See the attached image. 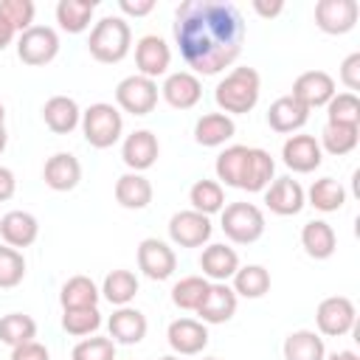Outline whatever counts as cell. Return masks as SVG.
<instances>
[{
  "label": "cell",
  "mask_w": 360,
  "mask_h": 360,
  "mask_svg": "<svg viewBox=\"0 0 360 360\" xmlns=\"http://www.w3.org/2000/svg\"><path fill=\"white\" fill-rule=\"evenodd\" d=\"M115 104L129 115H149L158 107V82L132 73L115 84Z\"/></svg>",
  "instance_id": "8992f818"
},
{
  "label": "cell",
  "mask_w": 360,
  "mask_h": 360,
  "mask_svg": "<svg viewBox=\"0 0 360 360\" xmlns=\"http://www.w3.org/2000/svg\"><path fill=\"white\" fill-rule=\"evenodd\" d=\"M248 155H250V146H242V143L225 146V149L217 155V163H214L217 180H222L225 186H233V188H239V186H242V177H245Z\"/></svg>",
  "instance_id": "4dcf8cb0"
},
{
  "label": "cell",
  "mask_w": 360,
  "mask_h": 360,
  "mask_svg": "<svg viewBox=\"0 0 360 360\" xmlns=\"http://www.w3.org/2000/svg\"><path fill=\"white\" fill-rule=\"evenodd\" d=\"M222 233L236 245H253L264 233V214L253 202H228L219 211Z\"/></svg>",
  "instance_id": "5b68a950"
},
{
  "label": "cell",
  "mask_w": 360,
  "mask_h": 360,
  "mask_svg": "<svg viewBox=\"0 0 360 360\" xmlns=\"http://www.w3.org/2000/svg\"><path fill=\"white\" fill-rule=\"evenodd\" d=\"M158 155H160V143L152 129H135L121 143V160L127 163L129 172H138V174L152 169Z\"/></svg>",
  "instance_id": "4fadbf2b"
},
{
  "label": "cell",
  "mask_w": 360,
  "mask_h": 360,
  "mask_svg": "<svg viewBox=\"0 0 360 360\" xmlns=\"http://www.w3.org/2000/svg\"><path fill=\"white\" fill-rule=\"evenodd\" d=\"M118 8L129 17H146L155 11V0H118Z\"/></svg>",
  "instance_id": "c3c4849f"
},
{
  "label": "cell",
  "mask_w": 360,
  "mask_h": 360,
  "mask_svg": "<svg viewBox=\"0 0 360 360\" xmlns=\"http://www.w3.org/2000/svg\"><path fill=\"white\" fill-rule=\"evenodd\" d=\"M309 205L323 211V214H332V211H340L343 202H346V188L340 186V180L335 177H321L309 186V191H304Z\"/></svg>",
  "instance_id": "d590c367"
},
{
  "label": "cell",
  "mask_w": 360,
  "mask_h": 360,
  "mask_svg": "<svg viewBox=\"0 0 360 360\" xmlns=\"http://www.w3.org/2000/svg\"><path fill=\"white\" fill-rule=\"evenodd\" d=\"M202 360H219V357H202Z\"/></svg>",
  "instance_id": "6f0895ef"
},
{
  "label": "cell",
  "mask_w": 360,
  "mask_h": 360,
  "mask_svg": "<svg viewBox=\"0 0 360 360\" xmlns=\"http://www.w3.org/2000/svg\"><path fill=\"white\" fill-rule=\"evenodd\" d=\"M96 6H98L96 0H59L56 3V22H59V28L68 31V34L87 31Z\"/></svg>",
  "instance_id": "1f68e13d"
},
{
  "label": "cell",
  "mask_w": 360,
  "mask_h": 360,
  "mask_svg": "<svg viewBox=\"0 0 360 360\" xmlns=\"http://www.w3.org/2000/svg\"><path fill=\"white\" fill-rule=\"evenodd\" d=\"M214 233L211 217L188 208V211H177L169 219V239L180 248H202Z\"/></svg>",
  "instance_id": "9c48e42d"
},
{
  "label": "cell",
  "mask_w": 360,
  "mask_h": 360,
  "mask_svg": "<svg viewBox=\"0 0 360 360\" xmlns=\"http://www.w3.org/2000/svg\"><path fill=\"white\" fill-rule=\"evenodd\" d=\"M8 360H51V354H48V349H45L42 343L28 340V343H22V346H14Z\"/></svg>",
  "instance_id": "7dc6e473"
},
{
  "label": "cell",
  "mask_w": 360,
  "mask_h": 360,
  "mask_svg": "<svg viewBox=\"0 0 360 360\" xmlns=\"http://www.w3.org/2000/svg\"><path fill=\"white\" fill-rule=\"evenodd\" d=\"M135 65H138V73L146 76V79H158L169 70L172 65V48L166 45L163 37L158 34H146L135 42Z\"/></svg>",
  "instance_id": "5bb4252c"
},
{
  "label": "cell",
  "mask_w": 360,
  "mask_h": 360,
  "mask_svg": "<svg viewBox=\"0 0 360 360\" xmlns=\"http://www.w3.org/2000/svg\"><path fill=\"white\" fill-rule=\"evenodd\" d=\"M264 202L278 217H295L307 205V194H304V188H301L298 180H292V177H276L264 188Z\"/></svg>",
  "instance_id": "ac0fdd59"
},
{
  "label": "cell",
  "mask_w": 360,
  "mask_h": 360,
  "mask_svg": "<svg viewBox=\"0 0 360 360\" xmlns=\"http://www.w3.org/2000/svg\"><path fill=\"white\" fill-rule=\"evenodd\" d=\"M166 340L172 346L174 354L180 357H191V354H200L205 346H208V329L202 321H194V318H177L169 323L166 329Z\"/></svg>",
  "instance_id": "2e32d148"
},
{
  "label": "cell",
  "mask_w": 360,
  "mask_h": 360,
  "mask_svg": "<svg viewBox=\"0 0 360 360\" xmlns=\"http://www.w3.org/2000/svg\"><path fill=\"white\" fill-rule=\"evenodd\" d=\"M340 82L349 87L346 93L357 96V90H360V53H349L340 62Z\"/></svg>",
  "instance_id": "bcb514c9"
},
{
  "label": "cell",
  "mask_w": 360,
  "mask_h": 360,
  "mask_svg": "<svg viewBox=\"0 0 360 360\" xmlns=\"http://www.w3.org/2000/svg\"><path fill=\"white\" fill-rule=\"evenodd\" d=\"M37 338V321L22 312H8L0 318V340L6 346H22Z\"/></svg>",
  "instance_id": "f35d334b"
},
{
  "label": "cell",
  "mask_w": 360,
  "mask_h": 360,
  "mask_svg": "<svg viewBox=\"0 0 360 360\" xmlns=\"http://www.w3.org/2000/svg\"><path fill=\"white\" fill-rule=\"evenodd\" d=\"M253 11H256L259 17H264V20H273V17H278V14L284 11V3H281V0H273V3H267V0H253Z\"/></svg>",
  "instance_id": "f907efd6"
},
{
  "label": "cell",
  "mask_w": 360,
  "mask_h": 360,
  "mask_svg": "<svg viewBox=\"0 0 360 360\" xmlns=\"http://www.w3.org/2000/svg\"><path fill=\"white\" fill-rule=\"evenodd\" d=\"M200 270H202V278H208V281H228L239 270V256L225 242H214L202 250Z\"/></svg>",
  "instance_id": "603a6c76"
},
{
  "label": "cell",
  "mask_w": 360,
  "mask_h": 360,
  "mask_svg": "<svg viewBox=\"0 0 360 360\" xmlns=\"http://www.w3.org/2000/svg\"><path fill=\"white\" fill-rule=\"evenodd\" d=\"M107 326H110L112 343H124V346L141 343V340L146 338V329H149L146 315H143L141 309H135V307H118V309L110 315Z\"/></svg>",
  "instance_id": "44dd1931"
},
{
  "label": "cell",
  "mask_w": 360,
  "mask_h": 360,
  "mask_svg": "<svg viewBox=\"0 0 360 360\" xmlns=\"http://www.w3.org/2000/svg\"><path fill=\"white\" fill-rule=\"evenodd\" d=\"M357 17H360L357 0H318L315 3V25L323 34H332V37L349 34L357 25Z\"/></svg>",
  "instance_id": "30bf717a"
},
{
  "label": "cell",
  "mask_w": 360,
  "mask_h": 360,
  "mask_svg": "<svg viewBox=\"0 0 360 360\" xmlns=\"http://www.w3.org/2000/svg\"><path fill=\"white\" fill-rule=\"evenodd\" d=\"M101 290L96 287V281L90 276H70L62 290H59V301L62 309H76V307H98Z\"/></svg>",
  "instance_id": "d6a6232c"
},
{
  "label": "cell",
  "mask_w": 360,
  "mask_h": 360,
  "mask_svg": "<svg viewBox=\"0 0 360 360\" xmlns=\"http://www.w3.org/2000/svg\"><path fill=\"white\" fill-rule=\"evenodd\" d=\"M357 141H360V127H352V124H329L326 121V127L321 129V141L318 143H321V152H329V155L340 158V155L354 152Z\"/></svg>",
  "instance_id": "e575fe53"
},
{
  "label": "cell",
  "mask_w": 360,
  "mask_h": 360,
  "mask_svg": "<svg viewBox=\"0 0 360 360\" xmlns=\"http://www.w3.org/2000/svg\"><path fill=\"white\" fill-rule=\"evenodd\" d=\"M326 360H360V357H357L352 349H340V352H332Z\"/></svg>",
  "instance_id": "f5cc1de1"
},
{
  "label": "cell",
  "mask_w": 360,
  "mask_h": 360,
  "mask_svg": "<svg viewBox=\"0 0 360 360\" xmlns=\"http://www.w3.org/2000/svg\"><path fill=\"white\" fill-rule=\"evenodd\" d=\"M138 270L152 281H166L177 270V256L169 242L149 236L138 245Z\"/></svg>",
  "instance_id": "8fae6325"
},
{
  "label": "cell",
  "mask_w": 360,
  "mask_h": 360,
  "mask_svg": "<svg viewBox=\"0 0 360 360\" xmlns=\"http://www.w3.org/2000/svg\"><path fill=\"white\" fill-rule=\"evenodd\" d=\"M42 180L48 188L53 191H73L82 180V163L76 155L70 152H56L45 160V169H42Z\"/></svg>",
  "instance_id": "ffe728a7"
},
{
  "label": "cell",
  "mask_w": 360,
  "mask_h": 360,
  "mask_svg": "<svg viewBox=\"0 0 360 360\" xmlns=\"http://www.w3.org/2000/svg\"><path fill=\"white\" fill-rule=\"evenodd\" d=\"M262 79L253 68H233L214 90V101L225 115H245L259 104Z\"/></svg>",
  "instance_id": "7a4b0ae2"
},
{
  "label": "cell",
  "mask_w": 360,
  "mask_h": 360,
  "mask_svg": "<svg viewBox=\"0 0 360 360\" xmlns=\"http://www.w3.org/2000/svg\"><path fill=\"white\" fill-rule=\"evenodd\" d=\"M82 132L93 149H110L112 143H118L124 132V118L118 107L107 101H96L82 112Z\"/></svg>",
  "instance_id": "277c9868"
},
{
  "label": "cell",
  "mask_w": 360,
  "mask_h": 360,
  "mask_svg": "<svg viewBox=\"0 0 360 360\" xmlns=\"http://www.w3.org/2000/svg\"><path fill=\"white\" fill-rule=\"evenodd\" d=\"M101 295L112 307H129V301L138 295V276L132 270H124V267L107 273L101 281Z\"/></svg>",
  "instance_id": "836d02e7"
},
{
  "label": "cell",
  "mask_w": 360,
  "mask_h": 360,
  "mask_svg": "<svg viewBox=\"0 0 360 360\" xmlns=\"http://www.w3.org/2000/svg\"><path fill=\"white\" fill-rule=\"evenodd\" d=\"M231 290L236 295H242V298H262V295H267V290H270V273H267V267H262V264H245V267H239L233 273V287Z\"/></svg>",
  "instance_id": "74e56055"
},
{
  "label": "cell",
  "mask_w": 360,
  "mask_h": 360,
  "mask_svg": "<svg viewBox=\"0 0 360 360\" xmlns=\"http://www.w3.org/2000/svg\"><path fill=\"white\" fill-rule=\"evenodd\" d=\"M301 248L307 250L309 259H329L338 250V233L326 219H309L301 228Z\"/></svg>",
  "instance_id": "d4e9b609"
},
{
  "label": "cell",
  "mask_w": 360,
  "mask_h": 360,
  "mask_svg": "<svg viewBox=\"0 0 360 360\" xmlns=\"http://www.w3.org/2000/svg\"><path fill=\"white\" fill-rule=\"evenodd\" d=\"M6 143H8V132H6V124H0V155H3Z\"/></svg>",
  "instance_id": "db71d44e"
},
{
  "label": "cell",
  "mask_w": 360,
  "mask_h": 360,
  "mask_svg": "<svg viewBox=\"0 0 360 360\" xmlns=\"http://www.w3.org/2000/svg\"><path fill=\"white\" fill-rule=\"evenodd\" d=\"M0 124H6V107L0 104Z\"/></svg>",
  "instance_id": "11a10c76"
},
{
  "label": "cell",
  "mask_w": 360,
  "mask_h": 360,
  "mask_svg": "<svg viewBox=\"0 0 360 360\" xmlns=\"http://www.w3.org/2000/svg\"><path fill=\"white\" fill-rule=\"evenodd\" d=\"M357 321V309L346 295H329L318 304L315 309V323H318V335L326 338H343L354 329Z\"/></svg>",
  "instance_id": "52a82bcc"
},
{
  "label": "cell",
  "mask_w": 360,
  "mask_h": 360,
  "mask_svg": "<svg viewBox=\"0 0 360 360\" xmlns=\"http://www.w3.org/2000/svg\"><path fill=\"white\" fill-rule=\"evenodd\" d=\"M160 96L174 110H191L202 98V84L191 70H177V73L166 76V82L160 87Z\"/></svg>",
  "instance_id": "e0dca14e"
},
{
  "label": "cell",
  "mask_w": 360,
  "mask_h": 360,
  "mask_svg": "<svg viewBox=\"0 0 360 360\" xmlns=\"http://www.w3.org/2000/svg\"><path fill=\"white\" fill-rule=\"evenodd\" d=\"M281 160L290 172L309 174L321 166L323 152H321V143L315 141V135H290L281 146Z\"/></svg>",
  "instance_id": "9a60e30c"
},
{
  "label": "cell",
  "mask_w": 360,
  "mask_h": 360,
  "mask_svg": "<svg viewBox=\"0 0 360 360\" xmlns=\"http://www.w3.org/2000/svg\"><path fill=\"white\" fill-rule=\"evenodd\" d=\"M236 292L225 281H211L202 304L197 307V315L202 323H225L236 315Z\"/></svg>",
  "instance_id": "d6986e66"
},
{
  "label": "cell",
  "mask_w": 360,
  "mask_h": 360,
  "mask_svg": "<svg viewBox=\"0 0 360 360\" xmlns=\"http://www.w3.org/2000/svg\"><path fill=\"white\" fill-rule=\"evenodd\" d=\"M152 183L138 174V172H127L115 180V202L121 208H129V211H141L152 202Z\"/></svg>",
  "instance_id": "f1b7e54d"
},
{
  "label": "cell",
  "mask_w": 360,
  "mask_h": 360,
  "mask_svg": "<svg viewBox=\"0 0 360 360\" xmlns=\"http://www.w3.org/2000/svg\"><path fill=\"white\" fill-rule=\"evenodd\" d=\"M14 37H17V31H14V25L0 14V51L3 48H8L11 42H14Z\"/></svg>",
  "instance_id": "816d5d0a"
},
{
  "label": "cell",
  "mask_w": 360,
  "mask_h": 360,
  "mask_svg": "<svg viewBox=\"0 0 360 360\" xmlns=\"http://www.w3.org/2000/svg\"><path fill=\"white\" fill-rule=\"evenodd\" d=\"M0 236L8 248L20 250V248H28L37 242L39 236V222L34 214L28 211H8L0 217Z\"/></svg>",
  "instance_id": "7402d4cb"
},
{
  "label": "cell",
  "mask_w": 360,
  "mask_h": 360,
  "mask_svg": "<svg viewBox=\"0 0 360 360\" xmlns=\"http://www.w3.org/2000/svg\"><path fill=\"white\" fill-rule=\"evenodd\" d=\"M335 93H338L335 90V79L326 70H307L292 82V93L290 96L298 104H304L307 110H318V107H326Z\"/></svg>",
  "instance_id": "7c38bea8"
},
{
  "label": "cell",
  "mask_w": 360,
  "mask_h": 360,
  "mask_svg": "<svg viewBox=\"0 0 360 360\" xmlns=\"http://www.w3.org/2000/svg\"><path fill=\"white\" fill-rule=\"evenodd\" d=\"M25 278V259L20 250L0 245V290H14Z\"/></svg>",
  "instance_id": "7bdbcfd3"
},
{
  "label": "cell",
  "mask_w": 360,
  "mask_h": 360,
  "mask_svg": "<svg viewBox=\"0 0 360 360\" xmlns=\"http://www.w3.org/2000/svg\"><path fill=\"white\" fill-rule=\"evenodd\" d=\"M129 45H132V28L124 17H101L93 31H90V39H87V51L96 62H104V65H115L121 62L127 53H129Z\"/></svg>",
  "instance_id": "3957f363"
},
{
  "label": "cell",
  "mask_w": 360,
  "mask_h": 360,
  "mask_svg": "<svg viewBox=\"0 0 360 360\" xmlns=\"http://www.w3.org/2000/svg\"><path fill=\"white\" fill-rule=\"evenodd\" d=\"M208 278L202 276H186L180 278L174 287H172V304L177 309H186V312H197V307L202 304L205 292H208Z\"/></svg>",
  "instance_id": "ab89813d"
},
{
  "label": "cell",
  "mask_w": 360,
  "mask_h": 360,
  "mask_svg": "<svg viewBox=\"0 0 360 360\" xmlns=\"http://www.w3.org/2000/svg\"><path fill=\"white\" fill-rule=\"evenodd\" d=\"M70 360H115V343L112 338H82L73 346Z\"/></svg>",
  "instance_id": "ee69618b"
},
{
  "label": "cell",
  "mask_w": 360,
  "mask_h": 360,
  "mask_svg": "<svg viewBox=\"0 0 360 360\" xmlns=\"http://www.w3.org/2000/svg\"><path fill=\"white\" fill-rule=\"evenodd\" d=\"M42 118L51 132L68 135L82 124V110H79L76 98H70V96H51L42 107Z\"/></svg>",
  "instance_id": "cb8c5ba5"
},
{
  "label": "cell",
  "mask_w": 360,
  "mask_h": 360,
  "mask_svg": "<svg viewBox=\"0 0 360 360\" xmlns=\"http://www.w3.org/2000/svg\"><path fill=\"white\" fill-rule=\"evenodd\" d=\"M309 118V110L304 104H298L292 96H281L270 104L267 110V124L270 129L281 132V135H290V132H298Z\"/></svg>",
  "instance_id": "484cf974"
},
{
  "label": "cell",
  "mask_w": 360,
  "mask_h": 360,
  "mask_svg": "<svg viewBox=\"0 0 360 360\" xmlns=\"http://www.w3.org/2000/svg\"><path fill=\"white\" fill-rule=\"evenodd\" d=\"M158 360H180L177 354H166V357H158Z\"/></svg>",
  "instance_id": "9f6ffc18"
},
{
  "label": "cell",
  "mask_w": 360,
  "mask_h": 360,
  "mask_svg": "<svg viewBox=\"0 0 360 360\" xmlns=\"http://www.w3.org/2000/svg\"><path fill=\"white\" fill-rule=\"evenodd\" d=\"M236 135V124L225 112H205L194 124V141L200 146H222Z\"/></svg>",
  "instance_id": "4316f807"
},
{
  "label": "cell",
  "mask_w": 360,
  "mask_h": 360,
  "mask_svg": "<svg viewBox=\"0 0 360 360\" xmlns=\"http://www.w3.org/2000/svg\"><path fill=\"white\" fill-rule=\"evenodd\" d=\"M56 53H59V34L51 25H31L17 39V56L31 68L53 62Z\"/></svg>",
  "instance_id": "ba28073f"
},
{
  "label": "cell",
  "mask_w": 360,
  "mask_h": 360,
  "mask_svg": "<svg viewBox=\"0 0 360 360\" xmlns=\"http://www.w3.org/2000/svg\"><path fill=\"white\" fill-rule=\"evenodd\" d=\"M284 360H326L323 338L312 329H295L284 338Z\"/></svg>",
  "instance_id": "f546056e"
},
{
  "label": "cell",
  "mask_w": 360,
  "mask_h": 360,
  "mask_svg": "<svg viewBox=\"0 0 360 360\" xmlns=\"http://www.w3.org/2000/svg\"><path fill=\"white\" fill-rule=\"evenodd\" d=\"M188 202H191L194 211H200L205 217L219 214L225 208V188L217 180H197L188 188Z\"/></svg>",
  "instance_id": "8d00e7d4"
},
{
  "label": "cell",
  "mask_w": 360,
  "mask_h": 360,
  "mask_svg": "<svg viewBox=\"0 0 360 360\" xmlns=\"http://www.w3.org/2000/svg\"><path fill=\"white\" fill-rule=\"evenodd\" d=\"M34 11L37 6L31 0H3L0 3V14L14 25V31H28L34 25Z\"/></svg>",
  "instance_id": "f6af8a7d"
},
{
  "label": "cell",
  "mask_w": 360,
  "mask_h": 360,
  "mask_svg": "<svg viewBox=\"0 0 360 360\" xmlns=\"http://www.w3.org/2000/svg\"><path fill=\"white\" fill-rule=\"evenodd\" d=\"M326 121L360 127V98L354 93H335L326 104Z\"/></svg>",
  "instance_id": "b9f144b4"
},
{
  "label": "cell",
  "mask_w": 360,
  "mask_h": 360,
  "mask_svg": "<svg viewBox=\"0 0 360 360\" xmlns=\"http://www.w3.org/2000/svg\"><path fill=\"white\" fill-rule=\"evenodd\" d=\"M101 326V312L98 307H76V309H62V329L73 338H87Z\"/></svg>",
  "instance_id": "60d3db41"
},
{
  "label": "cell",
  "mask_w": 360,
  "mask_h": 360,
  "mask_svg": "<svg viewBox=\"0 0 360 360\" xmlns=\"http://www.w3.org/2000/svg\"><path fill=\"white\" fill-rule=\"evenodd\" d=\"M276 180V160L270 158L267 149H259V146H250V155H248V166H245V177H242V191H264L270 183Z\"/></svg>",
  "instance_id": "83f0119b"
},
{
  "label": "cell",
  "mask_w": 360,
  "mask_h": 360,
  "mask_svg": "<svg viewBox=\"0 0 360 360\" xmlns=\"http://www.w3.org/2000/svg\"><path fill=\"white\" fill-rule=\"evenodd\" d=\"M174 42L194 73L214 76L242 53L245 20L228 0H183L174 11Z\"/></svg>",
  "instance_id": "6da1fadb"
},
{
  "label": "cell",
  "mask_w": 360,
  "mask_h": 360,
  "mask_svg": "<svg viewBox=\"0 0 360 360\" xmlns=\"http://www.w3.org/2000/svg\"><path fill=\"white\" fill-rule=\"evenodd\" d=\"M14 191H17V177H14V172H11L8 166H0V202L11 200Z\"/></svg>",
  "instance_id": "681fc988"
}]
</instances>
